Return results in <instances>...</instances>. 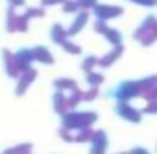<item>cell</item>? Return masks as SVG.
<instances>
[{
  "label": "cell",
  "mask_w": 157,
  "mask_h": 154,
  "mask_svg": "<svg viewBox=\"0 0 157 154\" xmlns=\"http://www.w3.org/2000/svg\"><path fill=\"white\" fill-rule=\"evenodd\" d=\"M118 113H120L122 117L131 119V121H139V119H140V115L135 113V110H131V108H128V106H118Z\"/></svg>",
  "instance_id": "1"
},
{
  "label": "cell",
  "mask_w": 157,
  "mask_h": 154,
  "mask_svg": "<svg viewBox=\"0 0 157 154\" xmlns=\"http://www.w3.org/2000/svg\"><path fill=\"white\" fill-rule=\"evenodd\" d=\"M85 21H87V15H85V13H83V15H80V17L76 19V26H74V28H70V34H76V30L80 28V26H83V24H85Z\"/></svg>",
  "instance_id": "2"
},
{
  "label": "cell",
  "mask_w": 157,
  "mask_h": 154,
  "mask_svg": "<svg viewBox=\"0 0 157 154\" xmlns=\"http://www.w3.org/2000/svg\"><path fill=\"white\" fill-rule=\"evenodd\" d=\"M35 56H39L43 61H52V58L46 54V48H35Z\"/></svg>",
  "instance_id": "3"
},
{
  "label": "cell",
  "mask_w": 157,
  "mask_h": 154,
  "mask_svg": "<svg viewBox=\"0 0 157 154\" xmlns=\"http://www.w3.org/2000/svg\"><path fill=\"white\" fill-rule=\"evenodd\" d=\"M118 54H120V47H118V48H117V50H115V52H113V54H109V56H107V58H105V59H102V63H104V65H107V63H109V61H113V59H115V58H118Z\"/></svg>",
  "instance_id": "4"
},
{
  "label": "cell",
  "mask_w": 157,
  "mask_h": 154,
  "mask_svg": "<svg viewBox=\"0 0 157 154\" xmlns=\"http://www.w3.org/2000/svg\"><path fill=\"white\" fill-rule=\"evenodd\" d=\"M54 39H56V41H61V39H63V30H61V26H54Z\"/></svg>",
  "instance_id": "5"
},
{
  "label": "cell",
  "mask_w": 157,
  "mask_h": 154,
  "mask_svg": "<svg viewBox=\"0 0 157 154\" xmlns=\"http://www.w3.org/2000/svg\"><path fill=\"white\" fill-rule=\"evenodd\" d=\"M105 35H107V39H109V41H113V43H118V41H120L118 32H105Z\"/></svg>",
  "instance_id": "6"
},
{
  "label": "cell",
  "mask_w": 157,
  "mask_h": 154,
  "mask_svg": "<svg viewBox=\"0 0 157 154\" xmlns=\"http://www.w3.org/2000/svg\"><path fill=\"white\" fill-rule=\"evenodd\" d=\"M89 82H91L93 86H94V84L98 86V84L102 82V76H100V74H91V76H89Z\"/></svg>",
  "instance_id": "7"
},
{
  "label": "cell",
  "mask_w": 157,
  "mask_h": 154,
  "mask_svg": "<svg viewBox=\"0 0 157 154\" xmlns=\"http://www.w3.org/2000/svg\"><path fill=\"white\" fill-rule=\"evenodd\" d=\"M94 63H96V59H94V58H89V59L85 61V65H83V69H85V71H91Z\"/></svg>",
  "instance_id": "8"
},
{
  "label": "cell",
  "mask_w": 157,
  "mask_h": 154,
  "mask_svg": "<svg viewBox=\"0 0 157 154\" xmlns=\"http://www.w3.org/2000/svg\"><path fill=\"white\" fill-rule=\"evenodd\" d=\"M65 48H68L72 54H78V52H80V48H78L76 45H70V43H65Z\"/></svg>",
  "instance_id": "9"
},
{
  "label": "cell",
  "mask_w": 157,
  "mask_h": 154,
  "mask_svg": "<svg viewBox=\"0 0 157 154\" xmlns=\"http://www.w3.org/2000/svg\"><path fill=\"white\" fill-rule=\"evenodd\" d=\"M63 10H65V11H74V10H76V4H74V2H68V4L65 2V8H63Z\"/></svg>",
  "instance_id": "10"
},
{
  "label": "cell",
  "mask_w": 157,
  "mask_h": 154,
  "mask_svg": "<svg viewBox=\"0 0 157 154\" xmlns=\"http://www.w3.org/2000/svg\"><path fill=\"white\" fill-rule=\"evenodd\" d=\"M150 113H157V104H150Z\"/></svg>",
  "instance_id": "11"
},
{
  "label": "cell",
  "mask_w": 157,
  "mask_h": 154,
  "mask_svg": "<svg viewBox=\"0 0 157 154\" xmlns=\"http://www.w3.org/2000/svg\"><path fill=\"white\" fill-rule=\"evenodd\" d=\"M93 2H94V0H80L82 6H89V4H93Z\"/></svg>",
  "instance_id": "12"
},
{
  "label": "cell",
  "mask_w": 157,
  "mask_h": 154,
  "mask_svg": "<svg viewBox=\"0 0 157 154\" xmlns=\"http://www.w3.org/2000/svg\"><path fill=\"white\" fill-rule=\"evenodd\" d=\"M131 154H148V152H146V150H142V148H135Z\"/></svg>",
  "instance_id": "13"
},
{
  "label": "cell",
  "mask_w": 157,
  "mask_h": 154,
  "mask_svg": "<svg viewBox=\"0 0 157 154\" xmlns=\"http://www.w3.org/2000/svg\"><path fill=\"white\" fill-rule=\"evenodd\" d=\"M11 2H13V4H22L24 0H11Z\"/></svg>",
  "instance_id": "14"
}]
</instances>
